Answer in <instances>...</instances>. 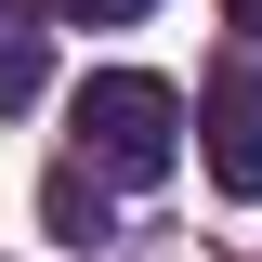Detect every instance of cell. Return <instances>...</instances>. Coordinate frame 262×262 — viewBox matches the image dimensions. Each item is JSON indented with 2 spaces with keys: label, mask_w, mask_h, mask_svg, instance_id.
<instances>
[{
  "label": "cell",
  "mask_w": 262,
  "mask_h": 262,
  "mask_svg": "<svg viewBox=\"0 0 262 262\" xmlns=\"http://www.w3.org/2000/svg\"><path fill=\"white\" fill-rule=\"evenodd\" d=\"M66 131H79V170H105V184H170L184 170V92L144 79V66H92Z\"/></svg>",
  "instance_id": "6da1fadb"
},
{
  "label": "cell",
  "mask_w": 262,
  "mask_h": 262,
  "mask_svg": "<svg viewBox=\"0 0 262 262\" xmlns=\"http://www.w3.org/2000/svg\"><path fill=\"white\" fill-rule=\"evenodd\" d=\"M196 158H210L223 196H262V79L249 66H223V79L196 92Z\"/></svg>",
  "instance_id": "7a4b0ae2"
},
{
  "label": "cell",
  "mask_w": 262,
  "mask_h": 262,
  "mask_svg": "<svg viewBox=\"0 0 262 262\" xmlns=\"http://www.w3.org/2000/svg\"><path fill=\"white\" fill-rule=\"evenodd\" d=\"M39 223H53L66 249H105V236H118V184H105V170H79V158H66L53 184H39Z\"/></svg>",
  "instance_id": "3957f363"
},
{
  "label": "cell",
  "mask_w": 262,
  "mask_h": 262,
  "mask_svg": "<svg viewBox=\"0 0 262 262\" xmlns=\"http://www.w3.org/2000/svg\"><path fill=\"white\" fill-rule=\"evenodd\" d=\"M39 66H53L39 0H0V118H13V105H39Z\"/></svg>",
  "instance_id": "277c9868"
},
{
  "label": "cell",
  "mask_w": 262,
  "mask_h": 262,
  "mask_svg": "<svg viewBox=\"0 0 262 262\" xmlns=\"http://www.w3.org/2000/svg\"><path fill=\"white\" fill-rule=\"evenodd\" d=\"M144 0H53V27H131Z\"/></svg>",
  "instance_id": "5b68a950"
},
{
  "label": "cell",
  "mask_w": 262,
  "mask_h": 262,
  "mask_svg": "<svg viewBox=\"0 0 262 262\" xmlns=\"http://www.w3.org/2000/svg\"><path fill=\"white\" fill-rule=\"evenodd\" d=\"M223 27H249V39H262V0H223Z\"/></svg>",
  "instance_id": "8992f818"
}]
</instances>
